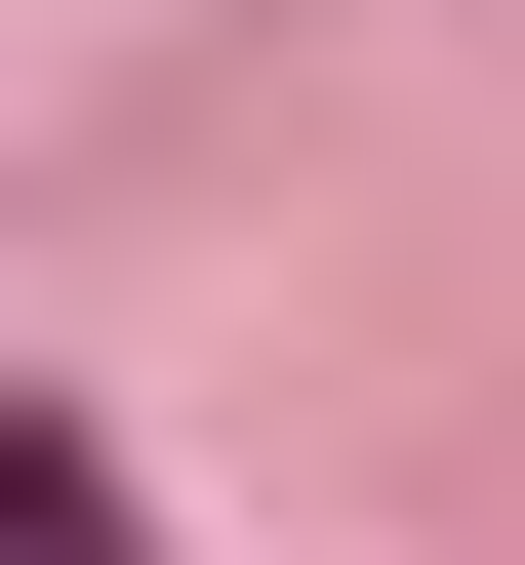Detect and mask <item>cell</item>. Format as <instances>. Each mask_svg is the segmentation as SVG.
<instances>
[{"mask_svg":"<svg viewBox=\"0 0 525 565\" xmlns=\"http://www.w3.org/2000/svg\"><path fill=\"white\" fill-rule=\"evenodd\" d=\"M0 565H162V525H122V484L41 445V404H0Z\"/></svg>","mask_w":525,"mask_h":565,"instance_id":"6da1fadb","label":"cell"}]
</instances>
